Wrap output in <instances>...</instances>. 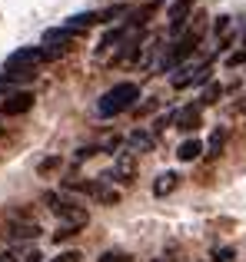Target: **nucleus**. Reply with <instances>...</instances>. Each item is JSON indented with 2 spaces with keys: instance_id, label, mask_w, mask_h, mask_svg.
Instances as JSON below:
<instances>
[{
  "instance_id": "1",
  "label": "nucleus",
  "mask_w": 246,
  "mask_h": 262,
  "mask_svg": "<svg viewBox=\"0 0 246 262\" xmlns=\"http://www.w3.org/2000/svg\"><path fill=\"white\" fill-rule=\"evenodd\" d=\"M136 96H140V86L136 83H117V86H110L104 96H100L97 110H100V116H117V113L133 106Z\"/></svg>"
},
{
  "instance_id": "2",
  "label": "nucleus",
  "mask_w": 246,
  "mask_h": 262,
  "mask_svg": "<svg viewBox=\"0 0 246 262\" xmlns=\"http://www.w3.org/2000/svg\"><path fill=\"white\" fill-rule=\"evenodd\" d=\"M44 203H47V209H50L57 219H64V226H70V229H77V232H80V226L90 223V216H87L84 206H80V203H70V199L57 196V192H47Z\"/></svg>"
},
{
  "instance_id": "3",
  "label": "nucleus",
  "mask_w": 246,
  "mask_h": 262,
  "mask_svg": "<svg viewBox=\"0 0 246 262\" xmlns=\"http://www.w3.org/2000/svg\"><path fill=\"white\" fill-rule=\"evenodd\" d=\"M47 60L44 47H20V50H13L10 57H7L4 70L7 73H17V77H33L37 73V67Z\"/></svg>"
},
{
  "instance_id": "4",
  "label": "nucleus",
  "mask_w": 246,
  "mask_h": 262,
  "mask_svg": "<svg viewBox=\"0 0 246 262\" xmlns=\"http://www.w3.org/2000/svg\"><path fill=\"white\" fill-rule=\"evenodd\" d=\"M196 43H200V30H187L173 47H170V53L163 57L160 70H176V67H183V63H187V57L196 50Z\"/></svg>"
},
{
  "instance_id": "5",
  "label": "nucleus",
  "mask_w": 246,
  "mask_h": 262,
  "mask_svg": "<svg viewBox=\"0 0 246 262\" xmlns=\"http://www.w3.org/2000/svg\"><path fill=\"white\" fill-rule=\"evenodd\" d=\"M107 179V183H120V186H130L136 179V160L133 153H117V160H113V169H107V173H100Z\"/></svg>"
},
{
  "instance_id": "6",
  "label": "nucleus",
  "mask_w": 246,
  "mask_h": 262,
  "mask_svg": "<svg viewBox=\"0 0 246 262\" xmlns=\"http://www.w3.org/2000/svg\"><path fill=\"white\" fill-rule=\"evenodd\" d=\"M183 73H173V90H187V86H200L210 80V63H183Z\"/></svg>"
},
{
  "instance_id": "7",
  "label": "nucleus",
  "mask_w": 246,
  "mask_h": 262,
  "mask_svg": "<svg viewBox=\"0 0 246 262\" xmlns=\"http://www.w3.org/2000/svg\"><path fill=\"white\" fill-rule=\"evenodd\" d=\"M70 37H73V30L70 27H53V30H47L44 33V53H47V60H53V57H60V53L70 47Z\"/></svg>"
},
{
  "instance_id": "8",
  "label": "nucleus",
  "mask_w": 246,
  "mask_h": 262,
  "mask_svg": "<svg viewBox=\"0 0 246 262\" xmlns=\"http://www.w3.org/2000/svg\"><path fill=\"white\" fill-rule=\"evenodd\" d=\"M33 110V93L30 90H17V93H7V100L0 103V113L4 116H24Z\"/></svg>"
},
{
  "instance_id": "9",
  "label": "nucleus",
  "mask_w": 246,
  "mask_h": 262,
  "mask_svg": "<svg viewBox=\"0 0 246 262\" xmlns=\"http://www.w3.org/2000/svg\"><path fill=\"white\" fill-rule=\"evenodd\" d=\"M200 113H203V103L176 110V126H180V129H196V126H200Z\"/></svg>"
},
{
  "instance_id": "10",
  "label": "nucleus",
  "mask_w": 246,
  "mask_h": 262,
  "mask_svg": "<svg viewBox=\"0 0 246 262\" xmlns=\"http://www.w3.org/2000/svg\"><path fill=\"white\" fill-rule=\"evenodd\" d=\"M180 186V173H173V169H167V173H160L156 176V183H153V196H170V192Z\"/></svg>"
},
{
  "instance_id": "11",
  "label": "nucleus",
  "mask_w": 246,
  "mask_h": 262,
  "mask_svg": "<svg viewBox=\"0 0 246 262\" xmlns=\"http://www.w3.org/2000/svg\"><path fill=\"white\" fill-rule=\"evenodd\" d=\"M203 149H207V146H203L200 140H187L180 149H176V160H180V163H193V160L203 156Z\"/></svg>"
},
{
  "instance_id": "12",
  "label": "nucleus",
  "mask_w": 246,
  "mask_h": 262,
  "mask_svg": "<svg viewBox=\"0 0 246 262\" xmlns=\"http://www.w3.org/2000/svg\"><path fill=\"white\" fill-rule=\"evenodd\" d=\"M97 179H67V183H64V189H73V192H84V196H97Z\"/></svg>"
},
{
  "instance_id": "13",
  "label": "nucleus",
  "mask_w": 246,
  "mask_h": 262,
  "mask_svg": "<svg viewBox=\"0 0 246 262\" xmlns=\"http://www.w3.org/2000/svg\"><path fill=\"white\" fill-rule=\"evenodd\" d=\"M10 236L13 239H37L40 229H37V223H13L10 226Z\"/></svg>"
},
{
  "instance_id": "14",
  "label": "nucleus",
  "mask_w": 246,
  "mask_h": 262,
  "mask_svg": "<svg viewBox=\"0 0 246 262\" xmlns=\"http://www.w3.org/2000/svg\"><path fill=\"white\" fill-rule=\"evenodd\" d=\"M190 7H193V0H180V4L173 7V13H170V27H173V30H180V27L187 24V10Z\"/></svg>"
},
{
  "instance_id": "15",
  "label": "nucleus",
  "mask_w": 246,
  "mask_h": 262,
  "mask_svg": "<svg viewBox=\"0 0 246 262\" xmlns=\"http://www.w3.org/2000/svg\"><path fill=\"white\" fill-rule=\"evenodd\" d=\"M130 146L140 149V153H150V149H153V136L143 133V129H133V133H130Z\"/></svg>"
},
{
  "instance_id": "16",
  "label": "nucleus",
  "mask_w": 246,
  "mask_h": 262,
  "mask_svg": "<svg viewBox=\"0 0 246 262\" xmlns=\"http://www.w3.org/2000/svg\"><path fill=\"white\" fill-rule=\"evenodd\" d=\"M93 199H97V203H104V206H117V203H120V192L113 189V186L100 183V186H97V196H93Z\"/></svg>"
},
{
  "instance_id": "17",
  "label": "nucleus",
  "mask_w": 246,
  "mask_h": 262,
  "mask_svg": "<svg viewBox=\"0 0 246 262\" xmlns=\"http://www.w3.org/2000/svg\"><path fill=\"white\" fill-rule=\"evenodd\" d=\"M156 43H160V40H147V43H143V53H136V67H140V70H147V67H153V53H156Z\"/></svg>"
},
{
  "instance_id": "18",
  "label": "nucleus",
  "mask_w": 246,
  "mask_h": 262,
  "mask_svg": "<svg viewBox=\"0 0 246 262\" xmlns=\"http://www.w3.org/2000/svg\"><path fill=\"white\" fill-rule=\"evenodd\" d=\"M90 24H97V13H77V17H70L64 27H70L73 33H80V30H87Z\"/></svg>"
},
{
  "instance_id": "19",
  "label": "nucleus",
  "mask_w": 246,
  "mask_h": 262,
  "mask_svg": "<svg viewBox=\"0 0 246 262\" xmlns=\"http://www.w3.org/2000/svg\"><path fill=\"white\" fill-rule=\"evenodd\" d=\"M223 143H227V129H216V133H213V140H210V156H220Z\"/></svg>"
},
{
  "instance_id": "20",
  "label": "nucleus",
  "mask_w": 246,
  "mask_h": 262,
  "mask_svg": "<svg viewBox=\"0 0 246 262\" xmlns=\"http://www.w3.org/2000/svg\"><path fill=\"white\" fill-rule=\"evenodd\" d=\"M53 169H60V156H47V160H40L37 173H40V176H47V173H53Z\"/></svg>"
},
{
  "instance_id": "21",
  "label": "nucleus",
  "mask_w": 246,
  "mask_h": 262,
  "mask_svg": "<svg viewBox=\"0 0 246 262\" xmlns=\"http://www.w3.org/2000/svg\"><path fill=\"white\" fill-rule=\"evenodd\" d=\"M213 262H236L233 249H213Z\"/></svg>"
},
{
  "instance_id": "22",
  "label": "nucleus",
  "mask_w": 246,
  "mask_h": 262,
  "mask_svg": "<svg viewBox=\"0 0 246 262\" xmlns=\"http://www.w3.org/2000/svg\"><path fill=\"white\" fill-rule=\"evenodd\" d=\"M97 262H130V256H127V252H104Z\"/></svg>"
},
{
  "instance_id": "23",
  "label": "nucleus",
  "mask_w": 246,
  "mask_h": 262,
  "mask_svg": "<svg viewBox=\"0 0 246 262\" xmlns=\"http://www.w3.org/2000/svg\"><path fill=\"white\" fill-rule=\"evenodd\" d=\"M220 96H223V86H220V83H213V86L207 90V96H203V103H216Z\"/></svg>"
},
{
  "instance_id": "24",
  "label": "nucleus",
  "mask_w": 246,
  "mask_h": 262,
  "mask_svg": "<svg viewBox=\"0 0 246 262\" xmlns=\"http://www.w3.org/2000/svg\"><path fill=\"white\" fill-rule=\"evenodd\" d=\"M213 30H216V37H220V33H227L230 30V17H216V27H213Z\"/></svg>"
},
{
  "instance_id": "25",
  "label": "nucleus",
  "mask_w": 246,
  "mask_h": 262,
  "mask_svg": "<svg viewBox=\"0 0 246 262\" xmlns=\"http://www.w3.org/2000/svg\"><path fill=\"white\" fill-rule=\"evenodd\" d=\"M93 153H100V146H84V149H77V160H90Z\"/></svg>"
},
{
  "instance_id": "26",
  "label": "nucleus",
  "mask_w": 246,
  "mask_h": 262,
  "mask_svg": "<svg viewBox=\"0 0 246 262\" xmlns=\"http://www.w3.org/2000/svg\"><path fill=\"white\" fill-rule=\"evenodd\" d=\"M70 236H77V229H70V226H64V229H60V232H57L53 239H57V243H64V239H70Z\"/></svg>"
},
{
  "instance_id": "27",
  "label": "nucleus",
  "mask_w": 246,
  "mask_h": 262,
  "mask_svg": "<svg viewBox=\"0 0 246 262\" xmlns=\"http://www.w3.org/2000/svg\"><path fill=\"white\" fill-rule=\"evenodd\" d=\"M227 63H230V67H243V63H246V50H243V53H233Z\"/></svg>"
},
{
  "instance_id": "28",
  "label": "nucleus",
  "mask_w": 246,
  "mask_h": 262,
  "mask_svg": "<svg viewBox=\"0 0 246 262\" xmlns=\"http://www.w3.org/2000/svg\"><path fill=\"white\" fill-rule=\"evenodd\" d=\"M24 262H44V252H40V249H30L24 256Z\"/></svg>"
},
{
  "instance_id": "29",
  "label": "nucleus",
  "mask_w": 246,
  "mask_h": 262,
  "mask_svg": "<svg viewBox=\"0 0 246 262\" xmlns=\"http://www.w3.org/2000/svg\"><path fill=\"white\" fill-rule=\"evenodd\" d=\"M117 146H120V136H110V140L104 143V153H113V149H117Z\"/></svg>"
},
{
  "instance_id": "30",
  "label": "nucleus",
  "mask_w": 246,
  "mask_h": 262,
  "mask_svg": "<svg viewBox=\"0 0 246 262\" xmlns=\"http://www.w3.org/2000/svg\"><path fill=\"white\" fill-rule=\"evenodd\" d=\"M80 259V252H64L60 259H53V262H77Z\"/></svg>"
},
{
  "instance_id": "31",
  "label": "nucleus",
  "mask_w": 246,
  "mask_h": 262,
  "mask_svg": "<svg viewBox=\"0 0 246 262\" xmlns=\"http://www.w3.org/2000/svg\"><path fill=\"white\" fill-rule=\"evenodd\" d=\"M0 262H20V259L13 256V252H0Z\"/></svg>"
},
{
  "instance_id": "32",
  "label": "nucleus",
  "mask_w": 246,
  "mask_h": 262,
  "mask_svg": "<svg viewBox=\"0 0 246 262\" xmlns=\"http://www.w3.org/2000/svg\"><path fill=\"white\" fill-rule=\"evenodd\" d=\"M153 262H173V259H170V256H156Z\"/></svg>"
},
{
  "instance_id": "33",
  "label": "nucleus",
  "mask_w": 246,
  "mask_h": 262,
  "mask_svg": "<svg viewBox=\"0 0 246 262\" xmlns=\"http://www.w3.org/2000/svg\"><path fill=\"white\" fill-rule=\"evenodd\" d=\"M243 47H246V30H243Z\"/></svg>"
}]
</instances>
